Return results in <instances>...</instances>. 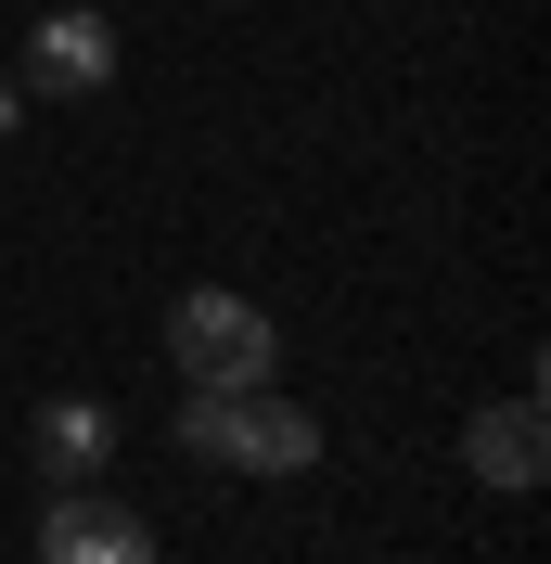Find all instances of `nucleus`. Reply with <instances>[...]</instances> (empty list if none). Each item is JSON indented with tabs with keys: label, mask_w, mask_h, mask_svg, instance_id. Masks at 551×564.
<instances>
[{
	"label": "nucleus",
	"mask_w": 551,
	"mask_h": 564,
	"mask_svg": "<svg viewBox=\"0 0 551 564\" xmlns=\"http://www.w3.org/2000/svg\"><path fill=\"white\" fill-rule=\"evenodd\" d=\"M180 449L218 462V475H309V462H321V423L295 411V398H270V386H193Z\"/></svg>",
	"instance_id": "f257e3e1"
},
{
	"label": "nucleus",
	"mask_w": 551,
	"mask_h": 564,
	"mask_svg": "<svg viewBox=\"0 0 551 564\" xmlns=\"http://www.w3.org/2000/svg\"><path fill=\"white\" fill-rule=\"evenodd\" d=\"M168 359L193 372V386H270V372H282V334H270L257 295L193 282V295H168Z\"/></svg>",
	"instance_id": "f03ea898"
},
{
	"label": "nucleus",
	"mask_w": 551,
	"mask_h": 564,
	"mask_svg": "<svg viewBox=\"0 0 551 564\" xmlns=\"http://www.w3.org/2000/svg\"><path fill=\"white\" fill-rule=\"evenodd\" d=\"M39 564H154V527H141L129 500H104V488H52Z\"/></svg>",
	"instance_id": "7ed1b4c3"
},
{
	"label": "nucleus",
	"mask_w": 551,
	"mask_h": 564,
	"mask_svg": "<svg viewBox=\"0 0 551 564\" xmlns=\"http://www.w3.org/2000/svg\"><path fill=\"white\" fill-rule=\"evenodd\" d=\"M462 462H475L487 488H539V475H551V423H539V398H487V411L462 423Z\"/></svg>",
	"instance_id": "20e7f679"
},
{
	"label": "nucleus",
	"mask_w": 551,
	"mask_h": 564,
	"mask_svg": "<svg viewBox=\"0 0 551 564\" xmlns=\"http://www.w3.org/2000/svg\"><path fill=\"white\" fill-rule=\"evenodd\" d=\"M26 77H39V90H104V77H116V26L77 13V0L39 13V26H26Z\"/></svg>",
	"instance_id": "39448f33"
},
{
	"label": "nucleus",
	"mask_w": 551,
	"mask_h": 564,
	"mask_svg": "<svg viewBox=\"0 0 551 564\" xmlns=\"http://www.w3.org/2000/svg\"><path fill=\"white\" fill-rule=\"evenodd\" d=\"M104 449H116L104 398H52V411L26 423V462H39V475H52V488H90V475H104Z\"/></svg>",
	"instance_id": "423d86ee"
},
{
	"label": "nucleus",
	"mask_w": 551,
	"mask_h": 564,
	"mask_svg": "<svg viewBox=\"0 0 551 564\" xmlns=\"http://www.w3.org/2000/svg\"><path fill=\"white\" fill-rule=\"evenodd\" d=\"M13 129H26V90H13V77H0V141H13Z\"/></svg>",
	"instance_id": "0eeeda50"
}]
</instances>
